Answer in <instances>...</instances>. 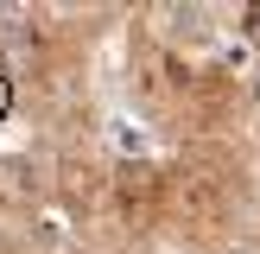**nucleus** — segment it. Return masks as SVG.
Instances as JSON below:
<instances>
[{
	"label": "nucleus",
	"mask_w": 260,
	"mask_h": 254,
	"mask_svg": "<svg viewBox=\"0 0 260 254\" xmlns=\"http://www.w3.org/2000/svg\"><path fill=\"white\" fill-rule=\"evenodd\" d=\"M254 190V152L241 140L178 146L165 159V235L197 254L229 248L235 235H248Z\"/></svg>",
	"instance_id": "obj_1"
},
{
	"label": "nucleus",
	"mask_w": 260,
	"mask_h": 254,
	"mask_svg": "<svg viewBox=\"0 0 260 254\" xmlns=\"http://www.w3.org/2000/svg\"><path fill=\"white\" fill-rule=\"evenodd\" d=\"M89 235L127 254L152 248L165 235V159H114L108 197H102V216Z\"/></svg>",
	"instance_id": "obj_2"
},
{
	"label": "nucleus",
	"mask_w": 260,
	"mask_h": 254,
	"mask_svg": "<svg viewBox=\"0 0 260 254\" xmlns=\"http://www.w3.org/2000/svg\"><path fill=\"white\" fill-rule=\"evenodd\" d=\"M235 25H241V38L260 51V7H241V13H235Z\"/></svg>",
	"instance_id": "obj_4"
},
{
	"label": "nucleus",
	"mask_w": 260,
	"mask_h": 254,
	"mask_svg": "<svg viewBox=\"0 0 260 254\" xmlns=\"http://www.w3.org/2000/svg\"><path fill=\"white\" fill-rule=\"evenodd\" d=\"M38 216H51L45 178H38V159H32V152H0V229L38 223Z\"/></svg>",
	"instance_id": "obj_3"
},
{
	"label": "nucleus",
	"mask_w": 260,
	"mask_h": 254,
	"mask_svg": "<svg viewBox=\"0 0 260 254\" xmlns=\"http://www.w3.org/2000/svg\"><path fill=\"white\" fill-rule=\"evenodd\" d=\"M254 165H260V134H254Z\"/></svg>",
	"instance_id": "obj_5"
}]
</instances>
